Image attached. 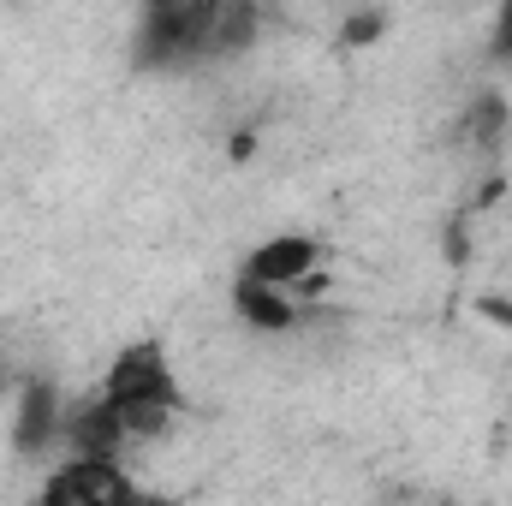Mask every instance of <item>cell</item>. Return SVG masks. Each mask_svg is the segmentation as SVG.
Masks as SVG:
<instances>
[{
	"instance_id": "6da1fadb",
	"label": "cell",
	"mask_w": 512,
	"mask_h": 506,
	"mask_svg": "<svg viewBox=\"0 0 512 506\" xmlns=\"http://www.w3.org/2000/svg\"><path fill=\"white\" fill-rule=\"evenodd\" d=\"M102 399H108L114 417L126 423L131 447H149V441H161V435L179 423V411H185V381H179V370H173V358H167L161 340H137V346H126V352L108 364Z\"/></svg>"
},
{
	"instance_id": "7a4b0ae2",
	"label": "cell",
	"mask_w": 512,
	"mask_h": 506,
	"mask_svg": "<svg viewBox=\"0 0 512 506\" xmlns=\"http://www.w3.org/2000/svg\"><path fill=\"white\" fill-rule=\"evenodd\" d=\"M221 12H227V0L149 6L137 18V60L143 66H197V60H209L215 36H221Z\"/></svg>"
},
{
	"instance_id": "3957f363",
	"label": "cell",
	"mask_w": 512,
	"mask_h": 506,
	"mask_svg": "<svg viewBox=\"0 0 512 506\" xmlns=\"http://www.w3.org/2000/svg\"><path fill=\"white\" fill-rule=\"evenodd\" d=\"M36 506H173V501L149 495L126 471V459H60L42 477Z\"/></svg>"
},
{
	"instance_id": "277c9868",
	"label": "cell",
	"mask_w": 512,
	"mask_h": 506,
	"mask_svg": "<svg viewBox=\"0 0 512 506\" xmlns=\"http://www.w3.org/2000/svg\"><path fill=\"white\" fill-rule=\"evenodd\" d=\"M322 256L328 245L322 239H310V233H274V239H262L251 256H245V268H239V280H251V286H268V292H298L316 268H322Z\"/></svg>"
},
{
	"instance_id": "5b68a950",
	"label": "cell",
	"mask_w": 512,
	"mask_h": 506,
	"mask_svg": "<svg viewBox=\"0 0 512 506\" xmlns=\"http://www.w3.org/2000/svg\"><path fill=\"white\" fill-rule=\"evenodd\" d=\"M60 447H66V459H126L131 453L126 423L114 417V405H108L102 393H90V399H78V405L66 411Z\"/></svg>"
},
{
	"instance_id": "8992f818",
	"label": "cell",
	"mask_w": 512,
	"mask_h": 506,
	"mask_svg": "<svg viewBox=\"0 0 512 506\" xmlns=\"http://www.w3.org/2000/svg\"><path fill=\"white\" fill-rule=\"evenodd\" d=\"M60 423H66V405L48 381H24L18 387V453H42V447H60Z\"/></svg>"
},
{
	"instance_id": "52a82bcc",
	"label": "cell",
	"mask_w": 512,
	"mask_h": 506,
	"mask_svg": "<svg viewBox=\"0 0 512 506\" xmlns=\"http://www.w3.org/2000/svg\"><path fill=\"white\" fill-rule=\"evenodd\" d=\"M233 310H239V322L256 328V334H286L304 316L286 292H268V286H251V280H233Z\"/></svg>"
},
{
	"instance_id": "ba28073f",
	"label": "cell",
	"mask_w": 512,
	"mask_h": 506,
	"mask_svg": "<svg viewBox=\"0 0 512 506\" xmlns=\"http://www.w3.org/2000/svg\"><path fill=\"white\" fill-rule=\"evenodd\" d=\"M501 131H507V102H495V96H483V102H471V114H465V149H489V143H501Z\"/></svg>"
},
{
	"instance_id": "9c48e42d",
	"label": "cell",
	"mask_w": 512,
	"mask_h": 506,
	"mask_svg": "<svg viewBox=\"0 0 512 506\" xmlns=\"http://www.w3.org/2000/svg\"><path fill=\"white\" fill-rule=\"evenodd\" d=\"M382 24H387L382 12H364V18H346V42H370V36H376Z\"/></svg>"
},
{
	"instance_id": "30bf717a",
	"label": "cell",
	"mask_w": 512,
	"mask_h": 506,
	"mask_svg": "<svg viewBox=\"0 0 512 506\" xmlns=\"http://www.w3.org/2000/svg\"><path fill=\"white\" fill-rule=\"evenodd\" d=\"M501 48H507V54H512V6H507V12H501Z\"/></svg>"
}]
</instances>
